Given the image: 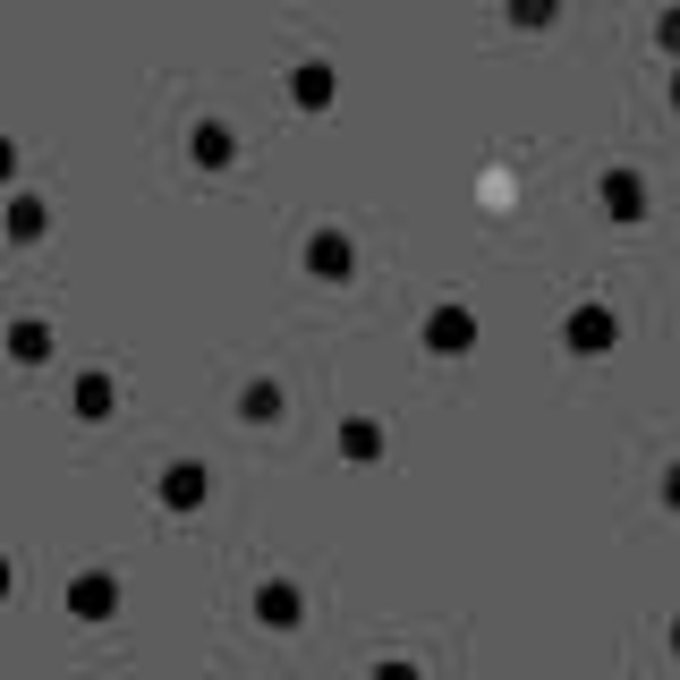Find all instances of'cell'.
<instances>
[{
	"label": "cell",
	"mask_w": 680,
	"mask_h": 680,
	"mask_svg": "<svg viewBox=\"0 0 680 680\" xmlns=\"http://www.w3.org/2000/svg\"><path fill=\"white\" fill-rule=\"evenodd\" d=\"M77 409H86V417H102V409H111V383H102V375H86V383H77Z\"/></svg>",
	"instance_id": "obj_3"
},
{
	"label": "cell",
	"mask_w": 680,
	"mask_h": 680,
	"mask_svg": "<svg viewBox=\"0 0 680 680\" xmlns=\"http://www.w3.org/2000/svg\"><path fill=\"white\" fill-rule=\"evenodd\" d=\"M9 349H18V357H43V349H52V332H43V324H34V315H26V324L9 332Z\"/></svg>",
	"instance_id": "obj_2"
},
{
	"label": "cell",
	"mask_w": 680,
	"mask_h": 680,
	"mask_svg": "<svg viewBox=\"0 0 680 680\" xmlns=\"http://www.w3.org/2000/svg\"><path fill=\"white\" fill-rule=\"evenodd\" d=\"M77 613H86V621L111 613V579H77Z\"/></svg>",
	"instance_id": "obj_1"
}]
</instances>
